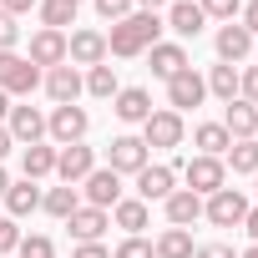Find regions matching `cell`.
<instances>
[{"mask_svg":"<svg viewBox=\"0 0 258 258\" xmlns=\"http://www.w3.org/2000/svg\"><path fill=\"white\" fill-rule=\"evenodd\" d=\"M162 213H167V228H192V223L203 218V198L187 192V187H177V192L162 203Z\"/></svg>","mask_w":258,"mask_h":258,"instance_id":"obj_24","label":"cell"},{"mask_svg":"<svg viewBox=\"0 0 258 258\" xmlns=\"http://www.w3.org/2000/svg\"><path fill=\"white\" fill-rule=\"evenodd\" d=\"M192 61H187V46L182 41H157L152 51H147V71L157 76V81H172L177 71H187Z\"/></svg>","mask_w":258,"mask_h":258,"instance_id":"obj_18","label":"cell"},{"mask_svg":"<svg viewBox=\"0 0 258 258\" xmlns=\"http://www.w3.org/2000/svg\"><path fill=\"white\" fill-rule=\"evenodd\" d=\"M147 162H152V152H147V142H142V137H132V132L111 137V147H106V167H111L116 177H137Z\"/></svg>","mask_w":258,"mask_h":258,"instance_id":"obj_6","label":"cell"},{"mask_svg":"<svg viewBox=\"0 0 258 258\" xmlns=\"http://www.w3.org/2000/svg\"><path fill=\"white\" fill-rule=\"evenodd\" d=\"M177 177H182L187 192H198V198H213L218 187H228L223 157H187V162H177Z\"/></svg>","mask_w":258,"mask_h":258,"instance_id":"obj_2","label":"cell"},{"mask_svg":"<svg viewBox=\"0 0 258 258\" xmlns=\"http://www.w3.org/2000/svg\"><path fill=\"white\" fill-rule=\"evenodd\" d=\"M253 56H258V36H253Z\"/></svg>","mask_w":258,"mask_h":258,"instance_id":"obj_50","label":"cell"},{"mask_svg":"<svg viewBox=\"0 0 258 258\" xmlns=\"http://www.w3.org/2000/svg\"><path fill=\"white\" fill-rule=\"evenodd\" d=\"M223 167H233V172L253 177V172H258V142H253V137H248V142H233V147L223 152Z\"/></svg>","mask_w":258,"mask_h":258,"instance_id":"obj_32","label":"cell"},{"mask_svg":"<svg viewBox=\"0 0 258 258\" xmlns=\"http://www.w3.org/2000/svg\"><path fill=\"white\" fill-rule=\"evenodd\" d=\"M81 198H86V208L111 213V208L121 203V177H116L111 167H91V172H86V182H81Z\"/></svg>","mask_w":258,"mask_h":258,"instance_id":"obj_11","label":"cell"},{"mask_svg":"<svg viewBox=\"0 0 258 258\" xmlns=\"http://www.w3.org/2000/svg\"><path fill=\"white\" fill-rule=\"evenodd\" d=\"M203 218H208L213 228H243V218H248V198H243L238 187H218L213 198H203Z\"/></svg>","mask_w":258,"mask_h":258,"instance_id":"obj_7","label":"cell"},{"mask_svg":"<svg viewBox=\"0 0 258 258\" xmlns=\"http://www.w3.org/2000/svg\"><path fill=\"white\" fill-rule=\"evenodd\" d=\"M36 86H41V66H31L21 51H0V91L16 101V96H31Z\"/></svg>","mask_w":258,"mask_h":258,"instance_id":"obj_5","label":"cell"},{"mask_svg":"<svg viewBox=\"0 0 258 258\" xmlns=\"http://www.w3.org/2000/svg\"><path fill=\"white\" fill-rule=\"evenodd\" d=\"M111 111H116V121H126V126H142L157 106H152V91H147V86H121V91L111 96Z\"/></svg>","mask_w":258,"mask_h":258,"instance_id":"obj_16","label":"cell"},{"mask_svg":"<svg viewBox=\"0 0 258 258\" xmlns=\"http://www.w3.org/2000/svg\"><path fill=\"white\" fill-rule=\"evenodd\" d=\"M11 106H16V101H11L6 91H0V126H6V116H11Z\"/></svg>","mask_w":258,"mask_h":258,"instance_id":"obj_47","label":"cell"},{"mask_svg":"<svg viewBox=\"0 0 258 258\" xmlns=\"http://www.w3.org/2000/svg\"><path fill=\"white\" fill-rule=\"evenodd\" d=\"M253 142H258V137H253Z\"/></svg>","mask_w":258,"mask_h":258,"instance_id":"obj_52","label":"cell"},{"mask_svg":"<svg viewBox=\"0 0 258 258\" xmlns=\"http://www.w3.org/2000/svg\"><path fill=\"white\" fill-rule=\"evenodd\" d=\"M16 253H21V258H56V243H51L46 233H26Z\"/></svg>","mask_w":258,"mask_h":258,"instance_id":"obj_33","label":"cell"},{"mask_svg":"<svg viewBox=\"0 0 258 258\" xmlns=\"http://www.w3.org/2000/svg\"><path fill=\"white\" fill-rule=\"evenodd\" d=\"M16 46H21V21L0 11V51H16Z\"/></svg>","mask_w":258,"mask_h":258,"instance_id":"obj_39","label":"cell"},{"mask_svg":"<svg viewBox=\"0 0 258 258\" xmlns=\"http://www.w3.org/2000/svg\"><path fill=\"white\" fill-rule=\"evenodd\" d=\"M223 106H228V111H223V126H228V137H233V142L258 137V106H253V101L233 96V101H223Z\"/></svg>","mask_w":258,"mask_h":258,"instance_id":"obj_20","label":"cell"},{"mask_svg":"<svg viewBox=\"0 0 258 258\" xmlns=\"http://www.w3.org/2000/svg\"><path fill=\"white\" fill-rule=\"evenodd\" d=\"M162 26H167L177 41H198V36H203V26H208V16H203L198 0H172L167 16H162Z\"/></svg>","mask_w":258,"mask_h":258,"instance_id":"obj_14","label":"cell"},{"mask_svg":"<svg viewBox=\"0 0 258 258\" xmlns=\"http://www.w3.org/2000/svg\"><path fill=\"white\" fill-rule=\"evenodd\" d=\"M86 132H91V116H86V106H51V116H46V137L56 142V147H71V142H86Z\"/></svg>","mask_w":258,"mask_h":258,"instance_id":"obj_3","label":"cell"},{"mask_svg":"<svg viewBox=\"0 0 258 258\" xmlns=\"http://www.w3.org/2000/svg\"><path fill=\"white\" fill-rule=\"evenodd\" d=\"M203 81H208V96H218V101H233L238 96V66H223L218 61V66H208Z\"/></svg>","mask_w":258,"mask_h":258,"instance_id":"obj_31","label":"cell"},{"mask_svg":"<svg viewBox=\"0 0 258 258\" xmlns=\"http://www.w3.org/2000/svg\"><path fill=\"white\" fill-rule=\"evenodd\" d=\"M41 208H46L56 223H66V218L81 208V187H66V182H61V187H46V192H41Z\"/></svg>","mask_w":258,"mask_h":258,"instance_id":"obj_28","label":"cell"},{"mask_svg":"<svg viewBox=\"0 0 258 258\" xmlns=\"http://www.w3.org/2000/svg\"><path fill=\"white\" fill-rule=\"evenodd\" d=\"M213 46H218V61H223V66H238V61L253 56V36H248L238 21H223L218 36H213Z\"/></svg>","mask_w":258,"mask_h":258,"instance_id":"obj_17","label":"cell"},{"mask_svg":"<svg viewBox=\"0 0 258 258\" xmlns=\"http://www.w3.org/2000/svg\"><path fill=\"white\" fill-rule=\"evenodd\" d=\"M192 147H198V157H223L233 147V137H228L223 121H198L192 126Z\"/></svg>","mask_w":258,"mask_h":258,"instance_id":"obj_26","label":"cell"},{"mask_svg":"<svg viewBox=\"0 0 258 258\" xmlns=\"http://www.w3.org/2000/svg\"><path fill=\"white\" fill-rule=\"evenodd\" d=\"M132 6H137V11H157V16H162V6H167V0H132Z\"/></svg>","mask_w":258,"mask_h":258,"instance_id":"obj_46","label":"cell"},{"mask_svg":"<svg viewBox=\"0 0 258 258\" xmlns=\"http://www.w3.org/2000/svg\"><path fill=\"white\" fill-rule=\"evenodd\" d=\"M11 147H16V137L6 132V126H0V162H6V152H11Z\"/></svg>","mask_w":258,"mask_h":258,"instance_id":"obj_45","label":"cell"},{"mask_svg":"<svg viewBox=\"0 0 258 258\" xmlns=\"http://www.w3.org/2000/svg\"><path fill=\"white\" fill-rule=\"evenodd\" d=\"M177 192V162H147L137 172V198L152 208V203H167Z\"/></svg>","mask_w":258,"mask_h":258,"instance_id":"obj_9","label":"cell"},{"mask_svg":"<svg viewBox=\"0 0 258 258\" xmlns=\"http://www.w3.org/2000/svg\"><path fill=\"white\" fill-rule=\"evenodd\" d=\"M76 11H81V0H41V6H36V16H41L46 31H66V26H76Z\"/></svg>","mask_w":258,"mask_h":258,"instance_id":"obj_29","label":"cell"},{"mask_svg":"<svg viewBox=\"0 0 258 258\" xmlns=\"http://www.w3.org/2000/svg\"><path fill=\"white\" fill-rule=\"evenodd\" d=\"M66 61L81 71H91V66H101L106 61V31H96V26H81V31H71L66 36Z\"/></svg>","mask_w":258,"mask_h":258,"instance_id":"obj_8","label":"cell"},{"mask_svg":"<svg viewBox=\"0 0 258 258\" xmlns=\"http://www.w3.org/2000/svg\"><path fill=\"white\" fill-rule=\"evenodd\" d=\"M243 233L258 243V208H248V218H243Z\"/></svg>","mask_w":258,"mask_h":258,"instance_id":"obj_44","label":"cell"},{"mask_svg":"<svg viewBox=\"0 0 258 258\" xmlns=\"http://www.w3.org/2000/svg\"><path fill=\"white\" fill-rule=\"evenodd\" d=\"M81 81H86V96H96V101H111V96L121 91V81H116V66H106V61H101V66H91Z\"/></svg>","mask_w":258,"mask_h":258,"instance_id":"obj_30","label":"cell"},{"mask_svg":"<svg viewBox=\"0 0 258 258\" xmlns=\"http://www.w3.org/2000/svg\"><path fill=\"white\" fill-rule=\"evenodd\" d=\"M152 253H157V258H192V253H198L192 228H162V233L152 238Z\"/></svg>","mask_w":258,"mask_h":258,"instance_id":"obj_27","label":"cell"},{"mask_svg":"<svg viewBox=\"0 0 258 258\" xmlns=\"http://www.w3.org/2000/svg\"><path fill=\"white\" fill-rule=\"evenodd\" d=\"M71 258H111V253H106L101 243H76V248H71Z\"/></svg>","mask_w":258,"mask_h":258,"instance_id":"obj_43","label":"cell"},{"mask_svg":"<svg viewBox=\"0 0 258 258\" xmlns=\"http://www.w3.org/2000/svg\"><path fill=\"white\" fill-rule=\"evenodd\" d=\"M91 6H96V16L106 21V26H116V21H126V16H132L137 6H132V0H91Z\"/></svg>","mask_w":258,"mask_h":258,"instance_id":"obj_34","label":"cell"},{"mask_svg":"<svg viewBox=\"0 0 258 258\" xmlns=\"http://www.w3.org/2000/svg\"><path fill=\"white\" fill-rule=\"evenodd\" d=\"M91 167H96V152H91L86 142H71V147H56V177H61L66 187H81Z\"/></svg>","mask_w":258,"mask_h":258,"instance_id":"obj_12","label":"cell"},{"mask_svg":"<svg viewBox=\"0 0 258 258\" xmlns=\"http://www.w3.org/2000/svg\"><path fill=\"white\" fill-rule=\"evenodd\" d=\"M238 96H243V101H253V106H258V61H253V66H243V71H238Z\"/></svg>","mask_w":258,"mask_h":258,"instance_id":"obj_38","label":"cell"},{"mask_svg":"<svg viewBox=\"0 0 258 258\" xmlns=\"http://www.w3.org/2000/svg\"><path fill=\"white\" fill-rule=\"evenodd\" d=\"M6 132L16 137V147H31V142H46V111L41 106H11V116H6Z\"/></svg>","mask_w":258,"mask_h":258,"instance_id":"obj_13","label":"cell"},{"mask_svg":"<svg viewBox=\"0 0 258 258\" xmlns=\"http://www.w3.org/2000/svg\"><path fill=\"white\" fill-rule=\"evenodd\" d=\"M111 223H116L126 238H142V228L152 223V208H147L142 198H121V203L111 208Z\"/></svg>","mask_w":258,"mask_h":258,"instance_id":"obj_25","label":"cell"},{"mask_svg":"<svg viewBox=\"0 0 258 258\" xmlns=\"http://www.w3.org/2000/svg\"><path fill=\"white\" fill-rule=\"evenodd\" d=\"M21 177H31V182L56 177V147H51V142H31V147H21Z\"/></svg>","mask_w":258,"mask_h":258,"instance_id":"obj_23","label":"cell"},{"mask_svg":"<svg viewBox=\"0 0 258 258\" xmlns=\"http://www.w3.org/2000/svg\"><path fill=\"white\" fill-rule=\"evenodd\" d=\"M0 203H6V218H16V223H21V218H31V213L41 208V187H36L31 177H21V182H11V187H6V198H0Z\"/></svg>","mask_w":258,"mask_h":258,"instance_id":"obj_22","label":"cell"},{"mask_svg":"<svg viewBox=\"0 0 258 258\" xmlns=\"http://www.w3.org/2000/svg\"><path fill=\"white\" fill-rule=\"evenodd\" d=\"M162 16L157 11H132L126 21H116L111 31H106V56H116V61H137V56H147L157 41H162Z\"/></svg>","mask_w":258,"mask_h":258,"instance_id":"obj_1","label":"cell"},{"mask_svg":"<svg viewBox=\"0 0 258 258\" xmlns=\"http://www.w3.org/2000/svg\"><path fill=\"white\" fill-rule=\"evenodd\" d=\"M238 26L248 36H258V0H243V11H238Z\"/></svg>","mask_w":258,"mask_h":258,"instance_id":"obj_40","label":"cell"},{"mask_svg":"<svg viewBox=\"0 0 258 258\" xmlns=\"http://www.w3.org/2000/svg\"><path fill=\"white\" fill-rule=\"evenodd\" d=\"M142 142H147V152H152V147H157V152H167V147H182V142H187V121H182L177 111L157 106V111L142 121Z\"/></svg>","mask_w":258,"mask_h":258,"instance_id":"obj_4","label":"cell"},{"mask_svg":"<svg viewBox=\"0 0 258 258\" xmlns=\"http://www.w3.org/2000/svg\"><path fill=\"white\" fill-rule=\"evenodd\" d=\"M6 187H11V172H6V162H0V198H6Z\"/></svg>","mask_w":258,"mask_h":258,"instance_id":"obj_48","label":"cell"},{"mask_svg":"<svg viewBox=\"0 0 258 258\" xmlns=\"http://www.w3.org/2000/svg\"><path fill=\"white\" fill-rule=\"evenodd\" d=\"M111 258H157V253H152V238H121Z\"/></svg>","mask_w":258,"mask_h":258,"instance_id":"obj_36","label":"cell"},{"mask_svg":"<svg viewBox=\"0 0 258 258\" xmlns=\"http://www.w3.org/2000/svg\"><path fill=\"white\" fill-rule=\"evenodd\" d=\"M203 101H208V81H203V71L187 66V71H177V76L167 81V111L182 116V111H192V106H203Z\"/></svg>","mask_w":258,"mask_h":258,"instance_id":"obj_10","label":"cell"},{"mask_svg":"<svg viewBox=\"0 0 258 258\" xmlns=\"http://www.w3.org/2000/svg\"><path fill=\"white\" fill-rule=\"evenodd\" d=\"M21 238H26V233H21V223H16V218H0V258L16 253V248H21Z\"/></svg>","mask_w":258,"mask_h":258,"instance_id":"obj_37","label":"cell"},{"mask_svg":"<svg viewBox=\"0 0 258 258\" xmlns=\"http://www.w3.org/2000/svg\"><path fill=\"white\" fill-rule=\"evenodd\" d=\"M198 6H203V16H208V21H238L243 0H198Z\"/></svg>","mask_w":258,"mask_h":258,"instance_id":"obj_35","label":"cell"},{"mask_svg":"<svg viewBox=\"0 0 258 258\" xmlns=\"http://www.w3.org/2000/svg\"><path fill=\"white\" fill-rule=\"evenodd\" d=\"M192 258H238V248H233V243H208V248H198Z\"/></svg>","mask_w":258,"mask_h":258,"instance_id":"obj_42","label":"cell"},{"mask_svg":"<svg viewBox=\"0 0 258 258\" xmlns=\"http://www.w3.org/2000/svg\"><path fill=\"white\" fill-rule=\"evenodd\" d=\"M26 61L31 66H41V71H51V66H66V31H36L31 36V46H26Z\"/></svg>","mask_w":258,"mask_h":258,"instance_id":"obj_15","label":"cell"},{"mask_svg":"<svg viewBox=\"0 0 258 258\" xmlns=\"http://www.w3.org/2000/svg\"><path fill=\"white\" fill-rule=\"evenodd\" d=\"M66 228H71V238L76 243H101V233L111 228V213H101V208H76L71 218H66Z\"/></svg>","mask_w":258,"mask_h":258,"instance_id":"obj_21","label":"cell"},{"mask_svg":"<svg viewBox=\"0 0 258 258\" xmlns=\"http://www.w3.org/2000/svg\"><path fill=\"white\" fill-rule=\"evenodd\" d=\"M238 258H258V243H248V248H243V253H238Z\"/></svg>","mask_w":258,"mask_h":258,"instance_id":"obj_49","label":"cell"},{"mask_svg":"<svg viewBox=\"0 0 258 258\" xmlns=\"http://www.w3.org/2000/svg\"><path fill=\"white\" fill-rule=\"evenodd\" d=\"M36 6H41V0H0V11H6V16H16V21H21V16H31Z\"/></svg>","mask_w":258,"mask_h":258,"instance_id":"obj_41","label":"cell"},{"mask_svg":"<svg viewBox=\"0 0 258 258\" xmlns=\"http://www.w3.org/2000/svg\"><path fill=\"white\" fill-rule=\"evenodd\" d=\"M41 86H46V96L56 101V106H71L81 91H86V81H81V71L66 61V66H51L46 76H41Z\"/></svg>","mask_w":258,"mask_h":258,"instance_id":"obj_19","label":"cell"},{"mask_svg":"<svg viewBox=\"0 0 258 258\" xmlns=\"http://www.w3.org/2000/svg\"><path fill=\"white\" fill-rule=\"evenodd\" d=\"M253 187H258V172H253Z\"/></svg>","mask_w":258,"mask_h":258,"instance_id":"obj_51","label":"cell"}]
</instances>
